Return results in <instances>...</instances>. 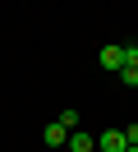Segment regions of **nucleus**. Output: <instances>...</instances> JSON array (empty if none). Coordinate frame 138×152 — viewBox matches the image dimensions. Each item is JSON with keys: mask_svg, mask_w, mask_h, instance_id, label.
Segmentation results:
<instances>
[{"mask_svg": "<svg viewBox=\"0 0 138 152\" xmlns=\"http://www.w3.org/2000/svg\"><path fill=\"white\" fill-rule=\"evenodd\" d=\"M97 60H101V69H110V74H120V69H124V46H120V42H106Z\"/></svg>", "mask_w": 138, "mask_h": 152, "instance_id": "obj_1", "label": "nucleus"}, {"mask_svg": "<svg viewBox=\"0 0 138 152\" xmlns=\"http://www.w3.org/2000/svg\"><path fill=\"white\" fill-rule=\"evenodd\" d=\"M69 152H97V138H92L88 129H69V143H64Z\"/></svg>", "mask_w": 138, "mask_h": 152, "instance_id": "obj_2", "label": "nucleus"}, {"mask_svg": "<svg viewBox=\"0 0 138 152\" xmlns=\"http://www.w3.org/2000/svg\"><path fill=\"white\" fill-rule=\"evenodd\" d=\"M97 148H101V152H124L129 138H124V129H106V134L97 138Z\"/></svg>", "mask_w": 138, "mask_h": 152, "instance_id": "obj_3", "label": "nucleus"}, {"mask_svg": "<svg viewBox=\"0 0 138 152\" xmlns=\"http://www.w3.org/2000/svg\"><path fill=\"white\" fill-rule=\"evenodd\" d=\"M42 138L51 143V148H64V143H69V129H64L60 120H51V124H46V129H42Z\"/></svg>", "mask_w": 138, "mask_h": 152, "instance_id": "obj_4", "label": "nucleus"}, {"mask_svg": "<svg viewBox=\"0 0 138 152\" xmlns=\"http://www.w3.org/2000/svg\"><path fill=\"white\" fill-rule=\"evenodd\" d=\"M55 120H60L64 129H78V111H60V115H55Z\"/></svg>", "mask_w": 138, "mask_h": 152, "instance_id": "obj_5", "label": "nucleus"}, {"mask_svg": "<svg viewBox=\"0 0 138 152\" xmlns=\"http://www.w3.org/2000/svg\"><path fill=\"white\" fill-rule=\"evenodd\" d=\"M120 78H124L129 88H138V65H124V69H120Z\"/></svg>", "mask_w": 138, "mask_h": 152, "instance_id": "obj_6", "label": "nucleus"}, {"mask_svg": "<svg viewBox=\"0 0 138 152\" xmlns=\"http://www.w3.org/2000/svg\"><path fill=\"white\" fill-rule=\"evenodd\" d=\"M124 65H138V46H124Z\"/></svg>", "mask_w": 138, "mask_h": 152, "instance_id": "obj_7", "label": "nucleus"}, {"mask_svg": "<svg viewBox=\"0 0 138 152\" xmlns=\"http://www.w3.org/2000/svg\"><path fill=\"white\" fill-rule=\"evenodd\" d=\"M124 138H129V148H134V143H138V124H129V129H124Z\"/></svg>", "mask_w": 138, "mask_h": 152, "instance_id": "obj_8", "label": "nucleus"}, {"mask_svg": "<svg viewBox=\"0 0 138 152\" xmlns=\"http://www.w3.org/2000/svg\"><path fill=\"white\" fill-rule=\"evenodd\" d=\"M124 152H138V143H134V148H124Z\"/></svg>", "mask_w": 138, "mask_h": 152, "instance_id": "obj_9", "label": "nucleus"}]
</instances>
